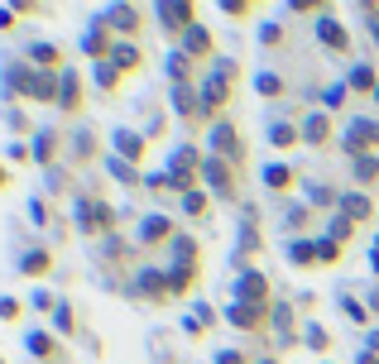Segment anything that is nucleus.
Masks as SVG:
<instances>
[{"label": "nucleus", "instance_id": "f257e3e1", "mask_svg": "<svg viewBox=\"0 0 379 364\" xmlns=\"http://www.w3.org/2000/svg\"><path fill=\"white\" fill-rule=\"evenodd\" d=\"M235 82H240V63H231V58H216L211 63V72L197 82L202 87V101H206V110L221 120L226 115V105L235 101Z\"/></svg>", "mask_w": 379, "mask_h": 364}, {"label": "nucleus", "instance_id": "f03ea898", "mask_svg": "<svg viewBox=\"0 0 379 364\" xmlns=\"http://www.w3.org/2000/svg\"><path fill=\"white\" fill-rule=\"evenodd\" d=\"M206 139H211V154H216V159H226V163H235V168L245 163V139H240V130H235V120H231V115L211 120Z\"/></svg>", "mask_w": 379, "mask_h": 364}, {"label": "nucleus", "instance_id": "7ed1b4c3", "mask_svg": "<svg viewBox=\"0 0 379 364\" xmlns=\"http://www.w3.org/2000/svg\"><path fill=\"white\" fill-rule=\"evenodd\" d=\"M202 178H206V192H211V196H221V201H235V187H240V168H235V163H226V159L206 154V163H202Z\"/></svg>", "mask_w": 379, "mask_h": 364}, {"label": "nucleus", "instance_id": "20e7f679", "mask_svg": "<svg viewBox=\"0 0 379 364\" xmlns=\"http://www.w3.org/2000/svg\"><path fill=\"white\" fill-rule=\"evenodd\" d=\"M341 149H346V159L375 154V149H379V120H365V115H351V125H346V134H341Z\"/></svg>", "mask_w": 379, "mask_h": 364}, {"label": "nucleus", "instance_id": "39448f33", "mask_svg": "<svg viewBox=\"0 0 379 364\" xmlns=\"http://www.w3.org/2000/svg\"><path fill=\"white\" fill-rule=\"evenodd\" d=\"M202 163H206V154H197V144H178V149H173V159H168V173H173V187H178V196L197 187V173H202Z\"/></svg>", "mask_w": 379, "mask_h": 364}, {"label": "nucleus", "instance_id": "423d86ee", "mask_svg": "<svg viewBox=\"0 0 379 364\" xmlns=\"http://www.w3.org/2000/svg\"><path fill=\"white\" fill-rule=\"evenodd\" d=\"M235 302H245V307H274V287H269V278H264L260 269L235 273Z\"/></svg>", "mask_w": 379, "mask_h": 364}, {"label": "nucleus", "instance_id": "0eeeda50", "mask_svg": "<svg viewBox=\"0 0 379 364\" xmlns=\"http://www.w3.org/2000/svg\"><path fill=\"white\" fill-rule=\"evenodd\" d=\"M264 250V240H260V225H255V211H245V221H240V240H235V269L250 273V259Z\"/></svg>", "mask_w": 379, "mask_h": 364}, {"label": "nucleus", "instance_id": "6e6552de", "mask_svg": "<svg viewBox=\"0 0 379 364\" xmlns=\"http://www.w3.org/2000/svg\"><path fill=\"white\" fill-rule=\"evenodd\" d=\"M178 48L188 53L192 63H216V39H211V29H206V24H192L188 34L178 39Z\"/></svg>", "mask_w": 379, "mask_h": 364}, {"label": "nucleus", "instance_id": "1a4fd4ad", "mask_svg": "<svg viewBox=\"0 0 379 364\" xmlns=\"http://www.w3.org/2000/svg\"><path fill=\"white\" fill-rule=\"evenodd\" d=\"M226 321H231L235 331L264 336V326H269V307H245V302H231V307H226Z\"/></svg>", "mask_w": 379, "mask_h": 364}, {"label": "nucleus", "instance_id": "9d476101", "mask_svg": "<svg viewBox=\"0 0 379 364\" xmlns=\"http://www.w3.org/2000/svg\"><path fill=\"white\" fill-rule=\"evenodd\" d=\"M159 24L168 29V34H188L192 24H197V5H188V0H168V5H159Z\"/></svg>", "mask_w": 379, "mask_h": 364}, {"label": "nucleus", "instance_id": "9b49d317", "mask_svg": "<svg viewBox=\"0 0 379 364\" xmlns=\"http://www.w3.org/2000/svg\"><path fill=\"white\" fill-rule=\"evenodd\" d=\"M101 19H106V29H110L115 39H135V34H139V19H144V14H139V5H110Z\"/></svg>", "mask_w": 379, "mask_h": 364}, {"label": "nucleus", "instance_id": "f8f14e48", "mask_svg": "<svg viewBox=\"0 0 379 364\" xmlns=\"http://www.w3.org/2000/svg\"><path fill=\"white\" fill-rule=\"evenodd\" d=\"M135 292H139V297H149V302H164V297H173L168 269H139V273H135Z\"/></svg>", "mask_w": 379, "mask_h": 364}, {"label": "nucleus", "instance_id": "ddd939ff", "mask_svg": "<svg viewBox=\"0 0 379 364\" xmlns=\"http://www.w3.org/2000/svg\"><path fill=\"white\" fill-rule=\"evenodd\" d=\"M312 29H317V39H322L331 53H351V29H346L336 14H317V24H312Z\"/></svg>", "mask_w": 379, "mask_h": 364}, {"label": "nucleus", "instance_id": "4468645a", "mask_svg": "<svg viewBox=\"0 0 379 364\" xmlns=\"http://www.w3.org/2000/svg\"><path fill=\"white\" fill-rule=\"evenodd\" d=\"M173 235H178V230H173V221H168V216H159V211L139 221V245H144V250H154V245H173Z\"/></svg>", "mask_w": 379, "mask_h": 364}, {"label": "nucleus", "instance_id": "2eb2a0df", "mask_svg": "<svg viewBox=\"0 0 379 364\" xmlns=\"http://www.w3.org/2000/svg\"><path fill=\"white\" fill-rule=\"evenodd\" d=\"M110 48H115V34L106 29V19H96L92 29H87V39H82V53L92 63H110Z\"/></svg>", "mask_w": 379, "mask_h": 364}, {"label": "nucleus", "instance_id": "dca6fc26", "mask_svg": "<svg viewBox=\"0 0 379 364\" xmlns=\"http://www.w3.org/2000/svg\"><path fill=\"white\" fill-rule=\"evenodd\" d=\"M58 110H82V72L77 68H63L58 72Z\"/></svg>", "mask_w": 379, "mask_h": 364}, {"label": "nucleus", "instance_id": "f3484780", "mask_svg": "<svg viewBox=\"0 0 379 364\" xmlns=\"http://www.w3.org/2000/svg\"><path fill=\"white\" fill-rule=\"evenodd\" d=\"M331 110H312L307 120H302V139L312 144V149H322V144H331Z\"/></svg>", "mask_w": 379, "mask_h": 364}, {"label": "nucleus", "instance_id": "a211bd4d", "mask_svg": "<svg viewBox=\"0 0 379 364\" xmlns=\"http://www.w3.org/2000/svg\"><path fill=\"white\" fill-rule=\"evenodd\" d=\"M110 149H115V159L139 163V159H144V134H139V130H115V134H110Z\"/></svg>", "mask_w": 379, "mask_h": 364}, {"label": "nucleus", "instance_id": "6ab92c4d", "mask_svg": "<svg viewBox=\"0 0 379 364\" xmlns=\"http://www.w3.org/2000/svg\"><path fill=\"white\" fill-rule=\"evenodd\" d=\"M110 63L130 77V72H139L144 68V53H139V43L135 39H115V48H110Z\"/></svg>", "mask_w": 379, "mask_h": 364}, {"label": "nucleus", "instance_id": "aec40b11", "mask_svg": "<svg viewBox=\"0 0 379 364\" xmlns=\"http://www.w3.org/2000/svg\"><path fill=\"white\" fill-rule=\"evenodd\" d=\"M336 216H346V221H370L375 216V201L365 196V192H341V206H336Z\"/></svg>", "mask_w": 379, "mask_h": 364}, {"label": "nucleus", "instance_id": "412c9836", "mask_svg": "<svg viewBox=\"0 0 379 364\" xmlns=\"http://www.w3.org/2000/svg\"><path fill=\"white\" fill-rule=\"evenodd\" d=\"M72 221H77V230H82V235H101V201H96V196H77Z\"/></svg>", "mask_w": 379, "mask_h": 364}, {"label": "nucleus", "instance_id": "4be33fe9", "mask_svg": "<svg viewBox=\"0 0 379 364\" xmlns=\"http://www.w3.org/2000/svg\"><path fill=\"white\" fill-rule=\"evenodd\" d=\"M29 63L43 68V72H63V68H68V63H63V48H58V43H43V39L29 43Z\"/></svg>", "mask_w": 379, "mask_h": 364}, {"label": "nucleus", "instance_id": "5701e85b", "mask_svg": "<svg viewBox=\"0 0 379 364\" xmlns=\"http://www.w3.org/2000/svg\"><path fill=\"white\" fill-rule=\"evenodd\" d=\"M164 68H168L173 87H188V82H202V77H197V68H192V58L183 53V48H173V53L164 58Z\"/></svg>", "mask_w": 379, "mask_h": 364}, {"label": "nucleus", "instance_id": "b1692460", "mask_svg": "<svg viewBox=\"0 0 379 364\" xmlns=\"http://www.w3.org/2000/svg\"><path fill=\"white\" fill-rule=\"evenodd\" d=\"M346 87L360 91V96H375V91H379V72H375V63H356V68H351V77H346Z\"/></svg>", "mask_w": 379, "mask_h": 364}, {"label": "nucleus", "instance_id": "393cba45", "mask_svg": "<svg viewBox=\"0 0 379 364\" xmlns=\"http://www.w3.org/2000/svg\"><path fill=\"white\" fill-rule=\"evenodd\" d=\"M58 139H63L58 130H39V134H34V144H29L34 163H53V159H58Z\"/></svg>", "mask_w": 379, "mask_h": 364}, {"label": "nucleus", "instance_id": "a878e982", "mask_svg": "<svg viewBox=\"0 0 379 364\" xmlns=\"http://www.w3.org/2000/svg\"><path fill=\"white\" fill-rule=\"evenodd\" d=\"M29 355H34V360H63V345H58L48 331H29Z\"/></svg>", "mask_w": 379, "mask_h": 364}, {"label": "nucleus", "instance_id": "bb28decb", "mask_svg": "<svg viewBox=\"0 0 379 364\" xmlns=\"http://www.w3.org/2000/svg\"><path fill=\"white\" fill-rule=\"evenodd\" d=\"M19 273H24V278H48V273H53V254H48V250H29V254L19 259Z\"/></svg>", "mask_w": 379, "mask_h": 364}, {"label": "nucleus", "instance_id": "cd10ccee", "mask_svg": "<svg viewBox=\"0 0 379 364\" xmlns=\"http://www.w3.org/2000/svg\"><path fill=\"white\" fill-rule=\"evenodd\" d=\"M288 264H298V269L322 264V259H317V240H288Z\"/></svg>", "mask_w": 379, "mask_h": 364}, {"label": "nucleus", "instance_id": "c85d7f7f", "mask_svg": "<svg viewBox=\"0 0 379 364\" xmlns=\"http://www.w3.org/2000/svg\"><path fill=\"white\" fill-rule=\"evenodd\" d=\"M351 178L360 182V187L379 182V154H360V159H351Z\"/></svg>", "mask_w": 379, "mask_h": 364}, {"label": "nucleus", "instance_id": "c756f323", "mask_svg": "<svg viewBox=\"0 0 379 364\" xmlns=\"http://www.w3.org/2000/svg\"><path fill=\"white\" fill-rule=\"evenodd\" d=\"M206 211H211V192H206V187H192V192H183V216L202 221Z\"/></svg>", "mask_w": 379, "mask_h": 364}, {"label": "nucleus", "instance_id": "7c9ffc66", "mask_svg": "<svg viewBox=\"0 0 379 364\" xmlns=\"http://www.w3.org/2000/svg\"><path fill=\"white\" fill-rule=\"evenodd\" d=\"M197 273H202V264H173V269H168L173 297H178V292H192V287H197Z\"/></svg>", "mask_w": 379, "mask_h": 364}, {"label": "nucleus", "instance_id": "2f4dec72", "mask_svg": "<svg viewBox=\"0 0 379 364\" xmlns=\"http://www.w3.org/2000/svg\"><path fill=\"white\" fill-rule=\"evenodd\" d=\"M298 139H302V125H288V120H274L269 125V144L274 149H293Z\"/></svg>", "mask_w": 379, "mask_h": 364}, {"label": "nucleus", "instance_id": "473e14b6", "mask_svg": "<svg viewBox=\"0 0 379 364\" xmlns=\"http://www.w3.org/2000/svg\"><path fill=\"white\" fill-rule=\"evenodd\" d=\"M211 326H216V312H211V307H206V302H202V307H197V312H192L188 321H183V331H188V336H206V331H211Z\"/></svg>", "mask_w": 379, "mask_h": 364}, {"label": "nucleus", "instance_id": "72a5a7b5", "mask_svg": "<svg viewBox=\"0 0 379 364\" xmlns=\"http://www.w3.org/2000/svg\"><path fill=\"white\" fill-rule=\"evenodd\" d=\"M293 178H298V173H293L288 163H269V168H264V187H269V192H288Z\"/></svg>", "mask_w": 379, "mask_h": 364}, {"label": "nucleus", "instance_id": "f704fd0d", "mask_svg": "<svg viewBox=\"0 0 379 364\" xmlns=\"http://www.w3.org/2000/svg\"><path fill=\"white\" fill-rule=\"evenodd\" d=\"M106 168H110V178H115V182H125V187H139V182H144L135 163H125V159H115V154L106 159Z\"/></svg>", "mask_w": 379, "mask_h": 364}, {"label": "nucleus", "instance_id": "c9c22d12", "mask_svg": "<svg viewBox=\"0 0 379 364\" xmlns=\"http://www.w3.org/2000/svg\"><path fill=\"white\" fill-rule=\"evenodd\" d=\"M168 250H173V264H202V259H197V240L183 235V230L173 235V245H168Z\"/></svg>", "mask_w": 379, "mask_h": 364}, {"label": "nucleus", "instance_id": "e433bc0d", "mask_svg": "<svg viewBox=\"0 0 379 364\" xmlns=\"http://www.w3.org/2000/svg\"><path fill=\"white\" fill-rule=\"evenodd\" d=\"M120 77H125V72H120L115 63H96V87L101 91H115L120 87Z\"/></svg>", "mask_w": 379, "mask_h": 364}, {"label": "nucleus", "instance_id": "4c0bfd02", "mask_svg": "<svg viewBox=\"0 0 379 364\" xmlns=\"http://www.w3.org/2000/svg\"><path fill=\"white\" fill-rule=\"evenodd\" d=\"M307 201H312V206H341V196H336L331 187H322V182H307Z\"/></svg>", "mask_w": 379, "mask_h": 364}, {"label": "nucleus", "instance_id": "58836bf2", "mask_svg": "<svg viewBox=\"0 0 379 364\" xmlns=\"http://www.w3.org/2000/svg\"><path fill=\"white\" fill-rule=\"evenodd\" d=\"M341 254H346V245H336L331 235L317 240V259H322V264H341Z\"/></svg>", "mask_w": 379, "mask_h": 364}, {"label": "nucleus", "instance_id": "ea45409f", "mask_svg": "<svg viewBox=\"0 0 379 364\" xmlns=\"http://www.w3.org/2000/svg\"><path fill=\"white\" fill-rule=\"evenodd\" d=\"M302 345H307V350H317V355H322V350H331V336H327V331H322V326H302Z\"/></svg>", "mask_w": 379, "mask_h": 364}, {"label": "nucleus", "instance_id": "a19ab883", "mask_svg": "<svg viewBox=\"0 0 379 364\" xmlns=\"http://www.w3.org/2000/svg\"><path fill=\"white\" fill-rule=\"evenodd\" d=\"M255 91H260V96H284V77H279V72H260V77H255Z\"/></svg>", "mask_w": 379, "mask_h": 364}, {"label": "nucleus", "instance_id": "79ce46f5", "mask_svg": "<svg viewBox=\"0 0 379 364\" xmlns=\"http://www.w3.org/2000/svg\"><path fill=\"white\" fill-rule=\"evenodd\" d=\"M269 326H279V331H293V307H288V302H274V307H269Z\"/></svg>", "mask_w": 379, "mask_h": 364}, {"label": "nucleus", "instance_id": "37998d69", "mask_svg": "<svg viewBox=\"0 0 379 364\" xmlns=\"http://www.w3.org/2000/svg\"><path fill=\"white\" fill-rule=\"evenodd\" d=\"M327 235H331V240H336V245H346V240H351V235H356V221H346V216H336V221H331V230H327Z\"/></svg>", "mask_w": 379, "mask_h": 364}, {"label": "nucleus", "instance_id": "c03bdc74", "mask_svg": "<svg viewBox=\"0 0 379 364\" xmlns=\"http://www.w3.org/2000/svg\"><path fill=\"white\" fill-rule=\"evenodd\" d=\"M53 326H58V336H72V326H77V316H72V307L63 302L58 312H53Z\"/></svg>", "mask_w": 379, "mask_h": 364}, {"label": "nucleus", "instance_id": "a18cd8bd", "mask_svg": "<svg viewBox=\"0 0 379 364\" xmlns=\"http://www.w3.org/2000/svg\"><path fill=\"white\" fill-rule=\"evenodd\" d=\"M341 312H346L351 321H365V316H370V307H365V302H356V297H341Z\"/></svg>", "mask_w": 379, "mask_h": 364}, {"label": "nucleus", "instance_id": "49530a36", "mask_svg": "<svg viewBox=\"0 0 379 364\" xmlns=\"http://www.w3.org/2000/svg\"><path fill=\"white\" fill-rule=\"evenodd\" d=\"M106 254H110V259H130V245H125L120 235H106Z\"/></svg>", "mask_w": 379, "mask_h": 364}, {"label": "nucleus", "instance_id": "de8ad7c7", "mask_svg": "<svg viewBox=\"0 0 379 364\" xmlns=\"http://www.w3.org/2000/svg\"><path fill=\"white\" fill-rule=\"evenodd\" d=\"M221 10H226V14H235V19H245L255 5H250V0H221Z\"/></svg>", "mask_w": 379, "mask_h": 364}, {"label": "nucleus", "instance_id": "09e8293b", "mask_svg": "<svg viewBox=\"0 0 379 364\" xmlns=\"http://www.w3.org/2000/svg\"><path fill=\"white\" fill-rule=\"evenodd\" d=\"M346 91H351L346 82H341V87H331V91H327V110H341V105H346Z\"/></svg>", "mask_w": 379, "mask_h": 364}, {"label": "nucleus", "instance_id": "8fccbe9b", "mask_svg": "<svg viewBox=\"0 0 379 364\" xmlns=\"http://www.w3.org/2000/svg\"><path fill=\"white\" fill-rule=\"evenodd\" d=\"M19 312H24V307H19V302H14V297H0V321H14V316H19Z\"/></svg>", "mask_w": 379, "mask_h": 364}, {"label": "nucleus", "instance_id": "3c124183", "mask_svg": "<svg viewBox=\"0 0 379 364\" xmlns=\"http://www.w3.org/2000/svg\"><path fill=\"white\" fill-rule=\"evenodd\" d=\"M216 364H250L245 350H216Z\"/></svg>", "mask_w": 379, "mask_h": 364}, {"label": "nucleus", "instance_id": "603ef678", "mask_svg": "<svg viewBox=\"0 0 379 364\" xmlns=\"http://www.w3.org/2000/svg\"><path fill=\"white\" fill-rule=\"evenodd\" d=\"M365 19H370V39H375V48H379V5L375 0L365 5Z\"/></svg>", "mask_w": 379, "mask_h": 364}, {"label": "nucleus", "instance_id": "864d4df0", "mask_svg": "<svg viewBox=\"0 0 379 364\" xmlns=\"http://www.w3.org/2000/svg\"><path fill=\"white\" fill-rule=\"evenodd\" d=\"M288 225L302 230V225H307V206H293V211H288Z\"/></svg>", "mask_w": 379, "mask_h": 364}, {"label": "nucleus", "instance_id": "5fc2aeb1", "mask_svg": "<svg viewBox=\"0 0 379 364\" xmlns=\"http://www.w3.org/2000/svg\"><path fill=\"white\" fill-rule=\"evenodd\" d=\"M72 149H77V159H92V154H96V144L87 139V134H77V144H72Z\"/></svg>", "mask_w": 379, "mask_h": 364}, {"label": "nucleus", "instance_id": "6e6d98bb", "mask_svg": "<svg viewBox=\"0 0 379 364\" xmlns=\"http://www.w3.org/2000/svg\"><path fill=\"white\" fill-rule=\"evenodd\" d=\"M264 43H284V29L279 24H264Z\"/></svg>", "mask_w": 379, "mask_h": 364}, {"label": "nucleus", "instance_id": "4d7b16f0", "mask_svg": "<svg viewBox=\"0 0 379 364\" xmlns=\"http://www.w3.org/2000/svg\"><path fill=\"white\" fill-rule=\"evenodd\" d=\"M14 29V10H0V34H10Z\"/></svg>", "mask_w": 379, "mask_h": 364}, {"label": "nucleus", "instance_id": "13d9d810", "mask_svg": "<svg viewBox=\"0 0 379 364\" xmlns=\"http://www.w3.org/2000/svg\"><path fill=\"white\" fill-rule=\"evenodd\" d=\"M365 350H375V355H379V331H370V341H365Z\"/></svg>", "mask_w": 379, "mask_h": 364}, {"label": "nucleus", "instance_id": "bf43d9fd", "mask_svg": "<svg viewBox=\"0 0 379 364\" xmlns=\"http://www.w3.org/2000/svg\"><path fill=\"white\" fill-rule=\"evenodd\" d=\"M356 364H379V355H375V350H365V355H360Z\"/></svg>", "mask_w": 379, "mask_h": 364}, {"label": "nucleus", "instance_id": "052dcab7", "mask_svg": "<svg viewBox=\"0 0 379 364\" xmlns=\"http://www.w3.org/2000/svg\"><path fill=\"white\" fill-rule=\"evenodd\" d=\"M370 264H375V273H379V240H375V254H370Z\"/></svg>", "mask_w": 379, "mask_h": 364}, {"label": "nucleus", "instance_id": "680f3d73", "mask_svg": "<svg viewBox=\"0 0 379 364\" xmlns=\"http://www.w3.org/2000/svg\"><path fill=\"white\" fill-rule=\"evenodd\" d=\"M0 187H10V173H5V163H0Z\"/></svg>", "mask_w": 379, "mask_h": 364}, {"label": "nucleus", "instance_id": "e2e57ef3", "mask_svg": "<svg viewBox=\"0 0 379 364\" xmlns=\"http://www.w3.org/2000/svg\"><path fill=\"white\" fill-rule=\"evenodd\" d=\"M370 312H379V292H370Z\"/></svg>", "mask_w": 379, "mask_h": 364}, {"label": "nucleus", "instance_id": "0e129e2a", "mask_svg": "<svg viewBox=\"0 0 379 364\" xmlns=\"http://www.w3.org/2000/svg\"><path fill=\"white\" fill-rule=\"evenodd\" d=\"M255 364H284V360H274V355H264V360H255Z\"/></svg>", "mask_w": 379, "mask_h": 364}, {"label": "nucleus", "instance_id": "69168bd1", "mask_svg": "<svg viewBox=\"0 0 379 364\" xmlns=\"http://www.w3.org/2000/svg\"><path fill=\"white\" fill-rule=\"evenodd\" d=\"M375 105H379V91H375Z\"/></svg>", "mask_w": 379, "mask_h": 364}]
</instances>
